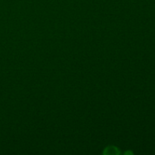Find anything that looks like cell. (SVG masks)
I'll use <instances>...</instances> for the list:
<instances>
[{"label":"cell","mask_w":155,"mask_h":155,"mask_svg":"<svg viewBox=\"0 0 155 155\" xmlns=\"http://www.w3.org/2000/svg\"><path fill=\"white\" fill-rule=\"evenodd\" d=\"M120 153V151L118 150V148H116V147L108 146L107 148H106L105 149H104L103 154L113 155V154H119Z\"/></svg>","instance_id":"cell-1"},{"label":"cell","mask_w":155,"mask_h":155,"mask_svg":"<svg viewBox=\"0 0 155 155\" xmlns=\"http://www.w3.org/2000/svg\"><path fill=\"white\" fill-rule=\"evenodd\" d=\"M133 154V153L132 152V151H126L125 152V154Z\"/></svg>","instance_id":"cell-2"}]
</instances>
